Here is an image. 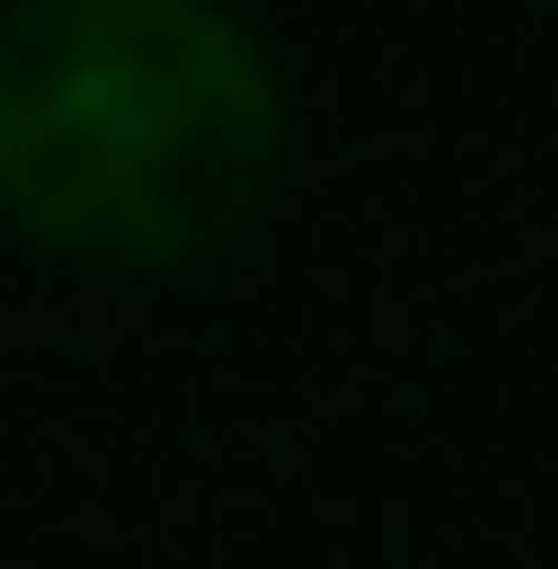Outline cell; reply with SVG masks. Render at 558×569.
Returning <instances> with one entry per match:
<instances>
[{"instance_id":"cell-1","label":"cell","mask_w":558,"mask_h":569,"mask_svg":"<svg viewBox=\"0 0 558 569\" xmlns=\"http://www.w3.org/2000/svg\"><path fill=\"white\" fill-rule=\"evenodd\" d=\"M279 174V82L210 0L0 12V221L82 268H198Z\"/></svg>"}]
</instances>
